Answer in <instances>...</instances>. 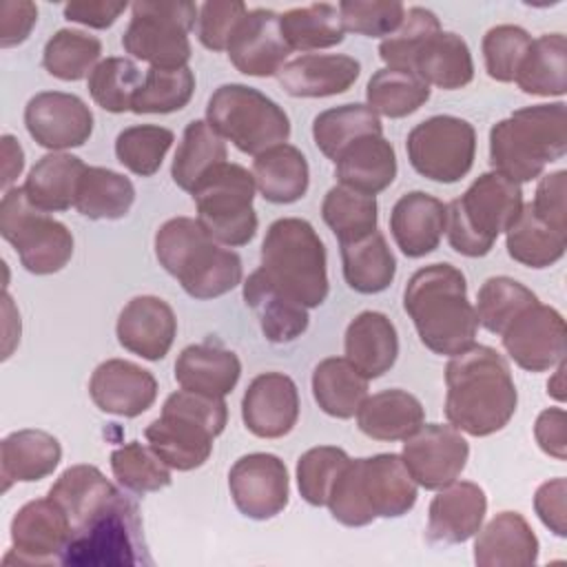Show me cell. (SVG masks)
I'll return each mask as SVG.
<instances>
[{"label": "cell", "mask_w": 567, "mask_h": 567, "mask_svg": "<svg viewBox=\"0 0 567 567\" xmlns=\"http://www.w3.org/2000/svg\"><path fill=\"white\" fill-rule=\"evenodd\" d=\"M115 334L124 350L146 361H159L168 354L175 341L177 319L164 299L140 295L122 308Z\"/></svg>", "instance_id": "23"}, {"label": "cell", "mask_w": 567, "mask_h": 567, "mask_svg": "<svg viewBox=\"0 0 567 567\" xmlns=\"http://www.w3.org/2000/svg\"><path fill=\"white\" fill-rule=\"evenodd\" d=\"M540 450L558 461L567 458V414L563 408L543 410L534 425Z\"/></svg>", "instance_id": "61"}, {"label": "cell", "mask_w": 567, "mask_h": 567, "mask_svg": "<svg viewBox=\"0 0 567 567\" xmlns=\"http://www.w3.org/2000/svg\"><path fill=\"white\" fill-rule=\"evenodd\" d=\"M403 308L427 350L454 357L474 346L478 319L456 266L430 264L416 270L403 290Z\"/></svg>", "instance_id": "3"}, {"label": "cell", "mask_w": 567, "mask_h": 567, "mask_svg": "<svg viewBox=\"0 0 567 567\" xmlns=\"http://www.w3.org/2000/svg\"><path fill=\"white\" fill-rule=\"evenodd\" d=\"M326 261V246L310 221L281 217L268 226L259 270L297 303L317 308L326 301L330 290Z\"/></svg>", "instance_id": "8"}, {"label": "cell", "mask_w": 567, "mask_h": 567, "mask_svg": "<svg viewBox=\"0 0 567 567\" xmlns=\"http://www.w3.org/2000/svg\"><path fill=\"white\" fill-rule=\"evenodd\" d=\"M532 44V35L516 24H496L483 35L485 71L496 82H514L518 66Z\"/></svg>", "instance_id": "55"}, {"label": "cell", "mask_w": 567, "mask_h": 567, "mask_svg": "<svg viewBox=\"0 0 567 567\" xmlns=\"http://www.w3.org/2000/svg\"><path fill=\"white\" fill-rule=\"evenodd\" d=\"M470 445L454 425L427 423L410 434L403 443L401 458L425 489H443L465 470Z\"/></svg>", "instance_id": "15"}, {"label": "cell", "mask_w": 567, "mask_h": 567, "mask_svg": "<svg viewBox=\"0 0 567 567\" xmlns=\"http://www.w3.org/2000/svg\"><path fill=\"white\" fill-rule=\"evenodd\" d=\"M135 202V186L122 173L86 166L75 193V208L89 219H122Z\"/></svg>", "instance_id": "42"}, {"label": "cell", "mask_w": 567, "mask_h": 567, "mask_svg": "<svg viewBox=\"0 0 567 567\" xmlns=\"http://www.w3.org/2000/svg\"><path fill=\"white\" fill-rule=\"evenodd\" d=\"M241 419L248 432L259 439L286 436L299 419V392L284 372L255 377L241 399Z\"/></svg>", "instance_id": "21"}, {"label": "cell", "mask_w": 567, "mask_h": 567, "mask_svg": "<svg viewBox=\"0 0 567 567\" xmlns=\"http://www.w3.org/2000/svg\"><path fill=\"white\" fill-rule=\"evenodd\" d=\"M86 164L71 153H49L29 171L22 190L31 206L42 213H60L75 206L78 184Z\"/></svg>", "instance_id": "33"}, {"label": "cell", "mask_w": 567, "mask_h": 567, "mask_svg": "<svg viewBox=\"0 0 567 567\" xmlns=\"http://www.w3.org/2000/svg\"><path fill=\"white\" fill-rule=\"evenodd\" d=\"M195 91V75L188 66L182 69H155L144 75L142 86L133 95L131 111L142 113H173L184 109Z\"/></svg>", "instance_id": "50"}, {"label": "cell", "mask_w": 567, "mask_h": 567, "mask_svg": "<svg viewBox=\"0 0 567 567\" xmlns=\"http://www.w3.org/2000/svg\"><path fill=\"white\" fill-rule=\"evenodd\" d=\"M509 359L527 372H545L565 361V319L545 303L523 310L501 334Z\"/></svg>", "instance_id": "17"}, {"label": "cell", "mask_w": 567, "mask_h": 567, "mask_svg": "<svg viewBox=\"0 0 567 567\" xmlns=\"http://www.w3.org/2000/svg\"><path fill=\"white\" fill-rule=\"evenodd\" d=\"M102 42L95 35H89L78 29H58L44 44L42 66L49 75L78 82L100 64Z\"/></svg>", "instance_id": "46"}, {"label": "cell", "mask_w": 567, "mask_h": 567, "mask_svg": "<svg viewBox=\"0 0 567 567\" xmlns=\"http://www.w3.org/2000/svg\"><path fill=\"white\" fill-rule=\"evenodd\" d=\"M439 31L441 22L434 11L425 7H410L403 16L401 27L392 35L383 38V42L379 44V55L388 69L412 71L416 53Z\"/></svg>", "instance_id": "53"}, {"label": "cell", "mask_w": 567, "mask_h": 567, "mask_svg": "<svg viewBox=\"0 0 567 567\" xmlns=\"http://www.w3.org/2000/svg\"><path fill=\"white\" fill-rule=\"evenodd\" d=\"M416 481L399 454L350 458L337 476L328 509L346 527H363L374 518H399L416 503Z\"/></svg>", "instance_id": "4"}, {"label": "cell", "mask_w": 567, "mask_h": 567, "mask_svg": "<svg viewBox=\"0 0 567 567\" xmlns=\"http://www.w3.org/2000/svg\"><path fill=\"white\" fill-rule=\"evenodd\" d=\"M144 75L128 58H106L91 71L86 84L93 102L109 113L131 111L133 95L142 86Z\"/></svg>", "instance_id": "52"}, {"label": "cell", "mask_w": 567, "mask_h": 567, "mask_svg": "<svg viewBox=\"0 0 567 567\" xmlns=\"http://www.w3.org/2000/svg\"><path fill=\"white\" fill-rule=\"evenodd\" d=\"M487 512L485 492L472 483H450L439 489L427 509L425 536L432 545H458L470 540L483 525Z\"/></svg>", "instance_id": "24"}, {"label": "cell", "mask_w": 567, "mask_h": 567, "mask_svg": "<svg viewBox=\"0 0 567 567\" xmlns=\"http://www.w3.org/2000/svg\"><path fill=\"white\" fill-rule=\"evenodd\" d=\"M155 257L193 299H215L241 284L239 255L217 244L190 217H173L157 228Z\"/></svg>", "instance_id": "5"}, {"label": "cell", "mask_w": 567, "mask_h": 567, "mask_svg": "<svg viewBox=\"0 0 567 567\" xmlns=\"http://www.w3.org/2000/svg\"><path fill=\"white\" fill-rule=\"evenodd\" d=\"M312 396L328 416L352 419L368 396V379L346 357H328L312 370Z\"/></svg>", "instance_id": "37"}, {"label": "cell", "mask_w": 567, "mask_h": 567, "mask_svg": "<svg viewBox=\"0 0 567 567\" xmlns=\"http://www.w3.org/2000/svg\"><path fill=\"white\" fill-rule=\"evenodd\" d=\"M341 246V264L346 284L361 295L383 292L396 275V259L388 248L383 233L374 230L368 237Z\"/></svg>", "instance_id": "39"}, {"label": "cell", "mask_w": 567, "mask_h": 567, "mask_svg": "<svg viewBox=\"0 0 567 567\" xmlns=\"http://www.w3.org/2000/svg\"><path fill=\"white\" fill-rule=\"evenodd\" d=\"M226 162L224 137L204 120H193L184 128V137L175 151L171 177L182 190H193L195 184L217 164Z\"/></svg>", "instance_id": "43"}, {"label": "cell", "mask_w": 567, "mask_h": 567, "mask_svg": "<svg viewBox=\"0 0 567 567\" xmlns=\"http://www.w3.org/2000/svg\"><path fill=\"white\" fill-rule=\"evenodd\" d=\"M89 394L102 412L133 419L155 403L157 381L133 361L106 359L93 370Z\"/></svg>", "instance_id": "22"}, {"label": "cell", "mask_w": 567, "mask_h": 567, "mask_svg": "<svg viewBox=\"0 0 567 567\" xmlns=\"http://www.w3.org/2000/svg\"><path fill=\"white\" fill-rule=\"evenodd\" d=\"M346 359L370 381L383 377L399 357L396 328L388 315L359 312L346 328Z\"/></svg>", "instance_id": "31"}, {"label": "cell", "mask_w": 567, "mask_h": 567, "mask_svg": "<svg viewBox=\"0 0 567 567\" xmlns=\"http://www.w3.org/2000/svg\"><path fill=\"white\" fill-rule=\"evenodd\" d=\"M527 95H565L567 93V42L563 33H545L532 40L518 73L514 78Z\"/></svg>", "instance_id": "38"}, {"label": "cell", "mask_w": 567, "mask_h": 567, "mask_svg": "<svg viewBox=\"0 0 567 567\" xmlns=\"http://www.w3.org/2000/svg\"><path fill=\"white\" fill-rule=\"evenodd\" d=\"M38 22V7L27 0H4L0 4V47L22 44Z\"/></svg>", "instance_id": "59"}, {"label": "cell", "mask_w": 567, "mask_h": 567, "mask_svg": "<svg viewBox=\"0 0 567 567\" xmlns=\"http://www.w3.org/2000/svg\"><path fill=\"white\" fill-rule=\"evenodd\" d=\"M126 4L124 2H102V0H89V2H69L64 4V18L71 22L86 24L91 29H109L122 13Z\"/></svg>", "instance_id": "62"}, {"label": "cell", "mask_w": 567, "mask_h": 567, "mask_svg": "<svg viewBox=\"0 0 567 567\" xmlns=\"http://www.w3.org/2000/svg\"><path fill=\"white\" fill-rule=\"evenodd\" d=\"M248 13V7L239 0H213L199 7L197 38L208 51H226L230 35Z\"/></svg>", "instance_id": "57"}, {"label": "cell", "mask_w": 567, "mask_h": 567, "mask_svg": "<svg viewBox=\"0 0 567 567\" xmlns=\"http://www.w3.org/2000/svg\"><path fill=\"white\" fill-rule=\"evenodd\" d=\"M359 60L341 53H306L286 62L277 80L292 97H330L346 93L359 78Z\"/></svg>", "instance_id": "26"}, {"label": "cell", "mask_w": 567, "mask_h": 567, "mask_svg": "<svg viewBox=\"0 0 567 567\" xmlns=\"http://www.w3.org/2000/svg\"><path fill=\"white\" fill-rule=\"evenodd\" d=\"M199 18L195 2H135L122 47L155 69H182L190 60L188 31Z\"/></svg>", "instance_id": "13"}, {"label": "cell", "mask_w": 567, "mask_h": 567, "mask_svg": "<svg viewBox=\"0 0 567 567\" xmlns=\"http://www.w3.org/2000/svg\"><path fill=\"white\" fill-rule=\"evenodd\" d=\"M2 186L9 190V184L22 173L24 151L13 135H2Z\"/></svg>", "instance_id": "63"}, {"label": "cell", "mask_w": 567, "mask_h": 567, "mask_svg": "<svg viewBox=\"0 0 567 567\" xmlns=\"http://www.w3.org/2000/svg\"><path fill=\"white\" fill-rule=\"evenodd\" d=\"M523 208L520 184L496 171L478 175L470 188L447 204L445 233L463 257H485Z\"/></svg>", "instance_id": "9"}, {"label": "cell", "mask_w": 567, "mask_h": 567, "mask_svg": "<svg viewBox=\"0 0 567 567\" xmlns=\"http://www.w3.org/2000/svg\"><path fill=\"white\" fill-rule=\"evenodd\" d=\"M69 534V518L53 498L29 501L11 520V549L4 556V563H60Z\"/></svg>", "instance_id": "18"}, {"label": "cell", "mask_w": 567, "mask_h": 567, "mask_svg": "<svg viewBox=\"0 0 567 567\" xmlns=\"http://www.w3.org/2000/svg\"><path fill=\"white\" fill-rule=\"evenodd\" d=\"M476 534L474 563L478 567H525L538 560V538L518 512L496 514Z\"/></svg>", "instance_id": "30"}, {"label": "cell", "mask_w": 567, "mask_h": 567, "mask_svg": "<svg viewBox=\"0 0 567 567\" xmlns=\"http://www.w3.org/2000/svg\"><path fill=\"white\" fill-rule=\"evenodd\" d=\"M565 197H567V171H554L540 177L534 202L529 204L545 224L565 233V217H567Z\"/></svg>", "instance_id": "58"}, {"label": "cell", "mask_w": 567, "mask_h": 567, "mask_svg": "<svg viewBox=\"0 0 567 567\" xmlns=\"http://www.w3.org/2000/svg\"><path fill=\"white\" fill-rule=\"evenodd\" d=\"M337 9L343 29L365 38L392 35L405 16V7L396 0H343Z\"/></svg>", "instance_id": "56"}, {"label": "cell", "mask_w": 567, "mask_h": 567, "mask_svg": "<svg viewBox=\"0 0 567 567\" xmlns=\"http://www.w3.org/2000/svg\"><path fill=\"white\" fill-rule=\"evenodd\" d=\"M372 133L383 135V124L368 104H341L321 111L312 122L315 144L332 162L350 142Z\"/></svg>", "instance_id": "44"}, {"label": "cell", "mask_w": 567, "mask_h": 567, "mask_svg": "<svg viewBox=\"0 0 567 567\" xmlns=\"http://www.w3.org/2000/svg\"><path fill=\"white\" fill-rule=\"evenodd\" d=\"M226 421L224 399L182 388L168 394L162 414L146 425L144 436L171 470L190 472L208 461Z\"/></svg>", "instance_id": "7"}, {"label": "cell", "mask_w": 567, "mask_h": 567, "mask_svg": "<svg viewBox=\"0 0 567 567\" xmlns=\"http://www.w3.org/2000/svg\"><path fill=\"white\" fill-rule=\"evenodd\" d=\"M368 106L385 117H405L419 111L430 100V84L412 71L379 69L365 86Z\"/></svg>", "instance_id": "45"}, {"label": "cell", "mask_w": 567, "mask_h": 567, "mask_svg": "<svg viewBox=\"0 0 567 567\" xmlns=\"http://www.w3.org/2000/svg\"><path fill=\"white\" fill-rule=\"evenodd\" d=\"M244 301L270 343H290L308 330V308L281 292L259 268L244 281Z\"/></svg>", "instance_id": "28"}, {"label": "cell", "mask_w": 567, "mask_h": 567, "mask_svg": "<svg viewBox=\"0 0 567 567\" xmlns=\"http://www.w3.org/2000/svg\"><path fill=\"white\" fill-rule=\"evenodd\" d=\"M538 303V297L512 277H489L483 281L476 295V319L492 332L503 334V330L527 308Z\"/></svg>", "instance_id": "48"}, {"label": "cell", "mask_w": 567, "mask_h": 567, "mask_svg": "<svg viewBox=\"0 0 567 567\" xmlns=\"http://www.w3.org/2000/svg\"><path fill=\"white\" fill-rule=\"evenodd\" d=\"M445 221L447 204L423 190H410L392 206L390 233L405 257L419 259L439 248Z\"/></svg>", "instance_id": "25"}, {"label": "cell", "mask_w": 567, "mask_h": 567, "mask_svg": "<svg viewBox=\"0 0 567 567\" xmlns=\"http://www.w3.org/2000/svg\"><path fill=\"white\" fill-rule=\"evenodd\" d=\"M348 463V452L334 445H319L303 452L297 461V485L301 498L315 507H323L337 476Z\"/></svg>", "instance_id": "54"}, {"label": "cell", "mask_w": 567, "mask_h": 567, "mask_svg": "<svg viewBox=\"0 0 567 567\" xmlns=\"http://www.w3.org/2000/svg\"><path fill=\"white\" fill-rule=\"evenodd\" d=\"M241 377L239 357L221 343L204 341L186 346L175 361V381L190 392L219 396L230 394Z\"/></svg>", "instance_id": "29"}, {"label": "cell", "mask_w": 567, "mask_h": 567, "mask_svg": "<svg viewBox=\"0 0 567 567\" xmlns=\"http://www.w3.org/2000/svg\"><path fill=\"white\" fill-rule=\"evenodd\" d=\"M24 126L35 144L55 153L89 142L93 113L84 100L73 93L42 91L27 102Z\"/></svg>", "instance_id": "19"}, {"label": "cell", "mask_w": 567, "mask_h": 567, "mask_svg": "<svg viewBox=\"0 0 567 567\" xmlns=\"http://www.w3.org/2000/svg\"><path fill=\"white\" fill-rule=\"evenodd\" d=\"M252 179L266 202L292 204L301 199L310 184L306 155L292 144H279L252 162Z\"/></svg>", "instance_id": "35"}, {"label": "cell", "mask_w": 567, "mask_h": 567, "mask_svg": "<svg viewBox=\"0 0 567 567\" xmlns=\"http://www.w3.org/2000/svg\"><path fill=\"white\" fill-rule=\"evenodd\" d=\"M255 188L252 173L233 162L217 164L195 184L190 195L197 221L217 244L237 248L252 241L257 233Z\"/></svg>", "instance_id": "11"}, {"label": "cell", "mask_w": 567, "mask_h": 567, "mask_svg": "<svg viewBox=\"0 0 567 567\" xmlns=\"http://www.w3.org/2000/svg\"><path fill=\"white\" fill-rule=\"evenodd\" d=\"M565 496H567V481L563 476L543 483L534 496V509L538 518L543 520L545 527H549V532H554L560 538H565L567 534Z\"/></svg>", "instance_id": "60"}, {"label": "cell", "mask_w": 567, "mask_h": 567, "mask_svg": "<svg viewBox=\"0 0 567 567\" xmlns=\"http://www.w3.org/2000/svg\"><path fill=\"white\" fill-rule=\"evenodd\" d=\"M507 233V255L527 268H549L563 259L567 248L565 233L545 224L532 208L523 204L518 217L512 221Z\"/></svg>", "instance_id": "40"}, {"label": "cell", "mask_w": 567, "mask_h": 567, "mask_svg": "<svg viewBox=\"0 0 567 567\" xmlns=\"http://www.w3.org/2000/svg\"><path fill=\"white\" fill-rule=\"evenodd\" d=\"M405 151L419 175L432 182L454 184L472 171L476 131L463 117L432 115L408 133Z\"/></svg>", "instance_id": "14"}, {"label": "cell", "mask_w": 567, "mask_h": 567, "mask_svg": "<svg viewBox=\"0 0 567 567\" xmlns=\"http://www.w3.org/2000/svg\"><path fill=\"white\" fill-rule=\"evenodd\" d=\"M412 71L427 84L456 91L472 82L474 62L467 42L458 33L439 31L421 47Z\"/></svg>", "instance_id": "36"}, {"label": "cell", "mask_w": 567, "mask_h": 567, "mask_svg": "<svg viewBox=\"0 0 567 567\" xmlns=\"http://www.w3.org/2000/svg\"><path fill=\"white\" fill-rule=\"evenodd\" d=\"M206 122L246 155L286 144L290 137V120L286 111L246 84H221L208 100Z\"/></svg>", "instance_id": "10"}, {"label": "cell", "mask_w": 567, "mask_h": 567, "mask_svg": "<svg viewBox=\"0 0 567 567\" xmlns=\"http://www.w3.org/2000/svg\"><path fill=\"white\" fill-rule=\"evenodd\" d=\"M421 401L399 388L365 396L357 410L359 430L374 441H405L423 425Z\"/></svg>", "instance_id": "34"}, {"label": "cell", "mask_w": 567, "mask_h": 567, "mask_svg": "<svg viewBox=\"0 0 567 567\" xmlns=\"http://www.w3.org/2000/svg\"><path fill=\"white\" fill-rule=\"evenodd\" d=\"M235 507L252 520H268L288 505L290 485L284 461L268 452L244 454L228 472Z\"/></svg>", "instance_id": "16"}, {"label": "cell", "mask_w": 567, "mask_h": 567, "mask_svg": "<svg viewBox=\"0 0 567 567\" xmlns=\"http://www.w3.org/2000/svg\"><path fill=\"white\" fill-rule=\"evenodd\" d=\"M563 377H565V361L558 363L556 372H554V379L547 383V392L556 399V401H565V385H563Z\"/></svg>", "instance_id": "64"}, {"label": "cell", "mask_w": 567, "mask_h": 567, "mask_svg": "<svg viewBox=\"0 0 567 567\" xmlns=\"http://www.w3.org/2000/svg\"><path fill=\"white\" fill-rule=\"evenodd\" d=\"M62 458L60 441L44 430H18L0 443V476L2 492L11 483L42 481L58 467Z\"/></svg>", "instance_id": "32"}, {"label": "cell", "mask_w": 567, "mask_h": 567, "mask_svg": "<svg viewBox=\"0 0 567 567\" xmlns=\"http://www.w3.org/2000/svg\"><path fill=\"white\" fill-rule=\"evenodd\" d=\"M111 470L117 483L133 494L159 492L171 485V467L151 445L131 441L111 452Z\"/></svg>", "instance_id": "49"}, {"label": "cell", "mask_w": 567, "mask_h": 567, "mask_svg": "<svg viewBox=\"0 0 567 567\" xmlns=\"http://www.w3.org/2000/svg\"><path fill=\"white\" fill-rule=\"evenodd\" d=\"M567 153V104H534L514 111L489 131V164L503 177L523 184Z\"/></svg>", "instance_id": "6"}, {"label": "cell", "mask_w": 567, "mask_h": 567, "mask_svg": "<svg viewBox=\"0 0 567 567\" xmlns=\"http://www.w3.org/2000/svg\"><path fill=\"white\" fill-rule=\"evenodd\" d=\"M334 177L341 186L374 197L396 177L394 146L383 135H361L334 157Z\"/></svg>", "instance_id": "27"}, {"label": "cell", "mask_w": 567, "mask_h": 567, "mask_svg": "<svg viewBox=\"0 0 567 567\" xmlns=\"http://www.w3.org/2000/svg\"><path fill=\"white\" fill-rule=\"evenodd\" d=\"M445 416L470 436L503 430L516 412L518 392L503 354L489 346H470L445 365Z\"/></svg>", "instance_id": "2"}, {"label": "cell", "mask_w": 567, "mask_h": 567, "mask_svg": "<svg viewBox=\"0 0 567 567\" xmlns=\"http://www.w3.org/2000/svg\"><path fill=\"white\" fill-rule=\"evenodd\" d=\"M47 496L64 509L71 525L60 565H151L137 505L95 465L64 470Z\"/></svg>", "instance_id": "1"}, {"label": "cell", "mask_w": 567, "mask_h": 567, "mask_svg": "<svg viewBox=\"0 0 567 567\" xmlns=\"http://www.w3.org/2000/svg\"><path fill=\"white\" fill-rule=\"evenodd\" d=\"M226 51L233 66L244 75H277L290 55L279 31V13L272 9H250L230 35Z\"/></svg>", "instance_id": "20"}, {"label": "cell", "mask_w": 567, "mask_h": 567, "mask_svg": "<svg viewBox=\"0 0 567 567\" xmlns=\"http://www.w3.org/2000/svg\"><path fill=\"white\" fill-rule=\"evenodd\" d=\"M175 135L157 124H135L124 128L115 140L117 162L140 177H151L159 171Z\"/></svg>", "instance_id": "51"}, {"label": "cell", "mask_w": 567, "mask_h": 567, "mask_svg": "<svg viewBox=\"0 0 567 567\" xmlns=\"http://www.w3.org/2000/svg\"><path fill=\"white\" fill-rule=\"evenodd\" d=\"M0 235L13 246L31 275H53L73 257L71 230L29 204L22 186L9 188L0 202Z\"/></svg>", "instance_id": "12"}, {"label": "cell", "mask_w": 567, "mask_h": 567, "mask_svg": "<svg viewBox=\"0 0 567 567\" xmlns=\"http://www.w3.org/2000/svg\"><path fill=\"white\" fill-rule=\"evenodd\" d=\"M279 31L290 51L330 49L346 38L339 9L328 2L295 7L279 13Z\"/></svg>", "instance_id": "41"}, {"label": "cell", "mask_w": 567, "mask_h": 567, "mask_svg": "<svg viewBox=\"0 0 567 567\" xmlns=\"http://www.w3.org/2000/svg\"><path fill=\"white\" fill-rule=\"evenodd\" d=\"M377 199L346 186H332L321 204V217L339 244H350L377 230Z\"/></svg>", "instance_id": "47"}]
</instances>
